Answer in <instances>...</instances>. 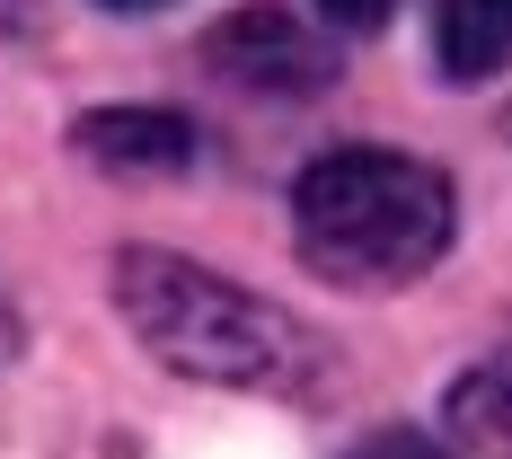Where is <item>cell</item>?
Listing matches in <instances>:
<instances>
[{"mask_svg": "<svg viewBox=\"0 0 512 459\" xmlns=\"http://www.w3.org/2000/svg\"><path fill=\"white\" fill-rule=\"evenodd\" d=\"M106 292H115V318L133 327V345L177 380L248 389V398H309L327 380V336L301 309L265 301L177 248H115Z\"/></svg>", "mask_w": 512, "mask_h": 459, "instance_id": "cell-1", "label": "cell"}, {"mask_svg": "<svg viewBox=\"0 0 512 459\" xmlns=\"http://www.w3.org/2000/svg\"><path fill=\"white\" fill-rule=\"evenodd\" d=\"M451 230H460V195L415 151L345 142L292 177V248L309 274L345 292H398L415 274H433Z\"/></svg>", "mask_w": 512, "mask_h": 459, "instance_id": "cell-2", "label": "cell"}, {"mask_svg": "<svg viewBox=\"0 0 512 459\" xmlns=\"http://www.w3.org/2000/svg\"><path fill=\"white\" fill-rule=\"evenodd\" d=\"M204 62L230 89H256V98H318V89L336 80V53L318 45L301 18H283V9H239V18H221L204 36Z\"/></svg>", "mask_w": 512, "mask_h": 459, "instance_id": "cell-3", "label": "cell"}, {"mask_svg": "<svg viewBox=\"0 0 512 459\" xmlns=\"http://www.w3.org/2000/svg\"><path fill=\"white\" fill-rule=\"evenodd\" d=\"M71 142H80V159H98L115 177H177V168L204 159L195 124L168 115V106H98V115L71 124Z\"/></svg>", "mask_w": 512, "mask_h": 459, "instance_id": "cell-4", "label": "cell"}, {"mask_svg": "<svg viewBox=\"0 0 512 459\" xmlns=\"http://www.w3.org/2000/svg\"><path fill=\"white\" fill-rule=\"evenodd\" d=\"M433 62L442 80H495L512 62V0H433Z\"/></svg>", "mask_w": 512, "mask_h": 459, "instance_id": "cell-5", "label": "cell"}, {"mask_svg": "<svg viewBox=\"0 0 512 459\" xmlns=\"http://www.w3.org/2000/svg\"><path fill=\"white\" fill-rule=\"evenodd\" d=\"M442 424H451V451L468 459H512V345L486 362H468L442 398Z\"/></svg>", "mask_w": 512, "mask_h": 459, "instance_id": "cell-6", "label": "cell"}, {"mask_svg": "<svg viewBox=\"0 0 512 459\" xmlns=\"http://www.w3.org/2000/svg\"><path fill=\"white\" fill-rule=\"evenodd\" d=\"M345 459H460L442 433H424V424H380V433H362Z\"/></svg>", "mask_w": 512, "mask_h": 459, "instance_id": "cell-7", "label": "cell"}, {"mask_svg": "<svg viewBox=\"0 0 512 459\" xmlns=\"http://www.w3.org/2000/svg\"><path fill=\"white\" fill-rule=\"evenodd\" d=\"M318 9H327V18H336V27H345V36H380V27H389V9H398V0H318Z\"/></svg>", "mask_w": 512, "mask_h": 459, "instance_id": "cell-8", "label": "cell"}, {"mask_svg": "<svg viewBox=\"0 0 512 459\" xmlns=\"http://www.w3.org/2000/svg\"><path fill=\"white\" fill-rule=\"evenodd\" d=\"M36 27V0H0V36H27Z\"/></svg>", "mask_w": 512, "mask_h": 459, "instance_id": "cell-9", "label": "cell"}, {"mask_svg": "<svg viewBox=\"0 0 512 459\" xmlns=\"http://www.w3.org/2000/svg\"><path fill=\"white\" fill-rule=\"evenodd\" d=\"M98 9H115V18H142V9H168V0H98Z\"/></svg>", "mask_w": 512, "mask_h": 459, "instance_id": "cell-10", "label": "cell"}, {"mask_svg": "<svg viewBox=\"0 0 512 459\" xmlns=\"http://www.w3.org/2000/svg\"><path fill=\"white\" fill-rule=\"evenodd\" d=\"M0 345H9V327H0Z\"/></svg>", "mask_w": 512, "mask_h": 459, "instance_id": "cell-11", "label": "cell"}]
</instances>
